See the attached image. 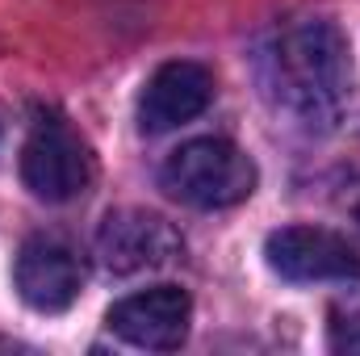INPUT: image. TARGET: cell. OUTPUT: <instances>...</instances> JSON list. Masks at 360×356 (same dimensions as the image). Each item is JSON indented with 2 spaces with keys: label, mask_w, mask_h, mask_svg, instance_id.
<instances>
[{
  "label": "cell",
  "mask_w": 360,
  "mask_h": 356,
  "mask_svg": "<svg viewBox=\"0 0 360 356\" xmlns=\"http://www.w3.org/2000/svg\"><path fill=\"white\" fill-rule=\"evenodd\" d=\"M256 76L276 113L327 130L352 92V51L331 21H293L260 46Z\"/></svg>",
  "instance_id": "cell-1"
},
{
  "label": "cell",
  "mask_w": 360,
  "mask_h": 356,
  "mask_svg": "<svg viewBox=\"0 0 360 356\" xmlns=\"http://www.w3.org/2000/svg\"><path fill=\"white\" fill-rule=\"evenodd\" d=\"M160 180L193 210H231L256 193V164L231 139H188L164 160Z\"/></svg>",
  "instance_id": "cell-2"
},
{
  "label": "cell",
  "mask_w": 360,
  "mask_h": 356,
  "mask_svg": "<svg viewBox=\"0 0 360 356\" xmlns=\"http://www.w3.org/2000/svg\"><path fill=\"white\" fill-rule=\"evenodd\" d=\"M21 180L38 201L68 205L84 197L96 180L92 147L55 113H42L30 126V139L21 147Z\"/></svg>",
  "instance_id": "cell-3"
},
{
  "label": "cell",
  "mask_w": 360,
  "mask_h": 356,
  "mask_svg": "<svg viewBox=\"0 0 360 356\" xmlns=\"http://www.w3.org/2000/svg\"><path fill=\"white\" fill-rule=\"evenodd\" d=\"M184 252L180 231L147 210H113L96 231V260L113 276H139L168 268Z\"/></svg>",
  "instance_id": "cell-4"
},
{
  "label": "cell",
  "mask_w": 360,
  "mask_h": 356,
  "mask_svg": "<svg viewBox=\"0 0 360 356\" xmlns=\"http://www.w3.org/2000/svg\"><path fill=\"white\" fill-rule=\"evenodd\" d=\"M13 285L30 310L63 314L84 289V260L72 243H63L55 235H30L17 252Z\"/></svg>",
  "instance_id": "cell-5"
},
{
  "label": "cell",
  "mask_w": 360,
  "mask_h": 356,
  "mask_svg": "<svg viewBox=\"0 0 360 356\" xmlns=\"http://www.w3.org/2000/svg\"><path fill=\"white\" fill-rule=\"evenodd\" d=\"M269 268L293 285H314V281H360V252L340 239L335 231L323 227H285L272 231L264 243Z\"/></svg>",
  "instance_id": "cell-6"
},
{
  "label": "cell",
  "mask_w": 360,
  "mask_h": 356,
  "mask_svg": "<svg viewBox=\"0 0 360 356\" xmlns=\"http://www.w3.org/2000/svg\"><path fill=\"white\" fill-rule=\"evenodd\" d=\"M109 331L134 348L147 352H172L184 344L188 323H193V298L180 285H155L143 293H130L109 306L105 314Z\"/></svg>",
  "instance_id": "cell-7"
},
{
  "label": "cell",
  "mask_w": 360,
  "mask_h": 356,
  "mask_svg": "<svg viewBox=\"0 0 360 356\" xmlns=\"http://www.w3.org/2000/svg\"><path fill=\"white\" fill-rule=\"evenodd\" d=\"M210 101H214V72L205 63H193V59L164 63L139 96V126L143 134L176 130L197 113H205Z\"/></svg>",
  "instance_id": "cell-8"
},
{
  "label": "cell",
  "mask_w": 360,
  "mask_h": 356,
  "mask_svg": "<svg viewBox=\"0 0 360 356\" xmlns=\"http://www.w3.org/2000/svg\"><path fill=\"white\" fill-rule=\"evenodd\" d=\"M327 344H331V352H360V302H348V306L331 310Z\"/></svg>",
  "instance_id": "cell-9"
},
{
  "label": "cell",
  "mask_w": 360,
  "mask_h": 356,
  "mask_svg": "<svg viewBox=\"0 0 360 356\" xmlns=\"http://www.w3.org/2000/svg\"><path fill=\"white\" fill-rule=\"evenodd\" d=\"M356 218H360V205H356Z\"/></svg>",
  "instance_id": "cell-10"
},
{
  "label": "cell",
  "mask_w": 360,
  "mask_h": 356,
  "mask_svg": "<svg viewBox=\"0 0 360 356\" xmlns=\"http://www.w3.org/2000/svg\"><path fill=\"white\" fill-rule=\"evenodd\" d=\"M0 130H4V126H0Z\"/></svg>",
  "instance_id": "cell-11"
}]
</instances>
